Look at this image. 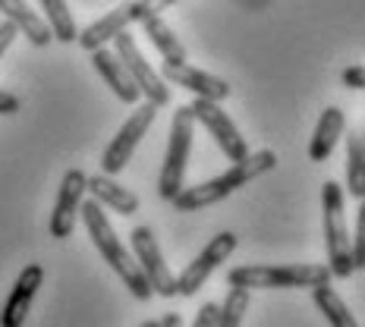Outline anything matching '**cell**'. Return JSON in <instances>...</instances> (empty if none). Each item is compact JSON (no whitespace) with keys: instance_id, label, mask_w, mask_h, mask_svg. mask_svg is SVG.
Here are the masks:
<instances>
[{"instance_id":"7","label":"cell","mask_w":365,"mask_h":327,"mask_svg":"<svg viewBox=\"0 0 365 327\" xmlns=\"http://www.w3.org/2000/svg\"><path fill=\"white\" fill-rule=\"evenodd\" d=\"M113 54H117L120 63L126 66L129 79L135 82L139 95H145V101H151L155 108L170 104V88H167V82L161 79V73H155V66L142 57V51H139V44H135L133 35L120 32L117 38H113Z\"/></svg>"},{"instance_id":"11","label":"cell","mask_w":365,"mask_h":327,"mask_svg":"<svg viewBox=\"0 0 365 327\" xmlns=\"http://www.w3.org/2000/svg\"><path fill=\"white\" fill-rule=\"evenodd\" d=\"M145 16H155V13H148L142 0H129V4H120L117 10L104 13L101 19H95L86 32L76 35V41H79L82 51H88V54H91L95 48H104V44L113 41L120 32H126L133 22H142Z\"/></svg>"},{"instance_id":"13","label":"cell","mask_w":365,"mask_h":327,"mask_svg":"<svg viewBox=\"0 0 365 327\" xmlns=\"http://www.w3.org/2000/svg\"><path fill=\"white\" fill-rule=\"evenodd\" d=\"M41 280H44L41 264H26V268L19 271L16 284H13L10 296H6L4 308H0V327H22L26 324L35 296L41 290Z\"/></svg>"},{"instance_id":"26","label":"cell","mask_w":365,"mask_h":327,"mask_svg":"<svg viewBox=\"0 0 365 327\" xmlns=\"http://www.w3.org/2000/svg\"><path fill=\"white\" fill-rule=\"evenodd\" d=\"M344 85H346V88H356V91L365 88V70H362L359 63H356V66H346V70H344Z\"/></svg>"},{"instance_id":"30","label":"cell","mask_w":365,"mask_h":327,"mask_svg":"<svg viewBox=\"0 0 365 327\" xmlns=\"http://www.w3.org/2000/svg\"><path fill=\"white\" fill-rule=\"evenodd\" d=\"M158 324H161V327H182V318L177 315V311H167V315Z\"/></svg>"},{"instance_id":"2","label":"cell","mask_w":365,"mask_h":327,"mask_svg":"<svg viewBox=\"0 0 365 327\" xmlns=\"http://www.w3.org/2000/svg\"><path fill=\"white\" fill-rule=\"evenodd\" d=\"M79 217H82V224H86V230H88L91 242H95V249L101 252L104 264H110L113 274L123 280L126 290L133 293L135 299H139V302H148L155 293H151L148 280L142 277V271H139V264H135L133 252H129L123 242H120L117 233H113V227H110V220H108V214H104L101 204H98L95 199H91V202L82 199Z\"/></svg>"},{"instance_id":"15","label":"cell","mask_w":365,"mask_h":327,"mask_svg":"<svg viewBox=\"0 0 365 327\" xmlns=\"http://www.w3.org/2000/svg\"><path fill=\"white\" fill-rule=\"evenodd\" d=\"M91 66H95V73L104 79V85H108L123 104H139V98H142L139 88H135V82L129 79L126 66L120 63V57L113 54V51L95 48L91 51Z\"/></svg>"},{"instance_id":"21","label":"cell","mask_w":365,"mask_h":327,"mask_svg":"<svg viewBox=\"0 0 365 327\" xmlns=\"http://www.w3.org/2000/svg\"><path fill=\"white\" fill-rule=\"evenodd\" d=\"M346 192L365 202V142L356 129L346 135Z\"/></svg>"},{"instance_id":"24","label":"cell","mask_w":365,"mask_h":327,"mask_svg":"<svg viewBox=\"0 0 365 327\" xmlns=\"http://www.w3.org/2000/svg\"><path fill=\"white\" fill-rule=\"evenodd\" d=\"M349 252H353V268L362 271L365 268V204L359 202L356 211V239H349Z\"/></svg>"},{"instance_id":"9","label":"cell","mask_w":365,"mask_h":327,"mask_svg":"<svg viewBox=\"0 0 365 327\" xmlns=\"http://www.w3.org/2000/svg\"><path fill=\"white\" fill-rule=\"evenodd\" d=\"M233 252H237V233L224 230V233H217L215 239H208L202 252L195 255L186 268H182L180 277H173V284H177V296H195L205 286V280L217 271V264H224Z\"/></svg>"},{"instance_id":"23","label":"cell","mask_w":365,"mask_h":327,"mask_svg":"<svg viewBox=\"0 0 365 327\" xmlns=\"http://www.w3.org/2000/svg\"><path fill=\"white\" fill-rule=\"evenodd\" d=\"M246 311H249V290H242V286H230V290H227V299L217 306L215 327H242Z\"/></svg>"},{"instance_id":"17","label":"cell","mask_w":365,"mask_h":327,"mask_svg":"<svg viewBox=\"0 0 365 327\" xmlns=\"http://www.w3.org/2000/svg\"><path fill=\"white\" fill-rule=\"evenodd\" d=\"M0 13H4V19L13 22L16 32L26 35L35 48H48V44L54 41L51 26L38 16V13H32V6H29L26 0H0Z\"/></svg>"},{"instance_id":"4","label":"cell","mask_w":365,"mask_h":327,"mask_svg":"<svg viewBox=\"0 0 365 327\" xmlns=\"http://www.w3.org/2000/svg\"><path fill=\"white\" fill-rule=\"evenodd\" d=\"M322 211H324V246H328V271L331 277H349L353 268V252H349V227H346V204L344 186L328 180L322 186Z\"/></svg>"},{"instance_id":"10","label":"cell","mask_w":365,"mask_h":327,"mask_svg":"<svg viewBox=\"0 0 365 327\" xmlns=\"http://www.w3.org/2000/svg\"><path fill=\"white\" fill-rule=\"evenodd\" d=\"M189 110H192L195 123H202L205 129H208V135L217 142V148L224 151L227 157H230V164H233V161H242V157L249 155L246 139L240 135V129H237V123L230 120V113L220 108V101L195 98V101L189 104Z\"/></svg>"},{"instance_id":"1","label":"cell","mask_w":365,"mask_h":327,"mask_svg":"<svg viewBox=\"0 0 365 327\" xmlns=\"http://www.w3.org/2000/svg\"><path fill=\"white\" fill-rule=\"evenodd\" d=\"M277 167V155L271 148H262V151H249L242 161H233L230 170H224L220 177L208 180V182H199V186H182L177 195L170 199V204L182 214H192V211H202V208H211V204L230 199L237 189H242L246 182L258 180L262 173H271Z\"/></svg>"},{"instance_id":"5","label":"cell","mask_w":365,"mask_h":327,"mask_svg":"<svg viewBox=\"0 0 365 327\" xmlns=\"http://www.w3.org/2000/svg\"><path fill=\"white\" fill-rule=\"evenodd\" d=\"M192 129H195V117L189 108H180L170 120V142H167V157L164 167L158 173V195L164 202H170L173 195L182 189L186 180V164H189V151H192Z\"/></svg>"},{"instance_id":"25","label":"cell","mask_w":365,"mask_h":327,"mask_svg":"<svg viewBox=\"0 0 365 327\" xmlns=\"http://www.w3.org/2000/svg\"><path fill=\"white\" fill-rule=\"evenodd\" d=\"M215 321H217V302H205V306L195 311L192 327H215Z\"/></svg>"},{"instance_id":"28","label":"cell","mask_w":365,"mask_h":327,"mask_svg":"<svg viewBox=\"0 0 365 327\" xmlns=\"http://www.w3.org/2000/svg\"><path fill=\"white\" fill-rule=\"evenodd\" d=\"M16 35H19V32H16V26H13V22H6V19L0 22V57H4L6 48L16 41Z\"/></svg>"},{"instance_id":"14","label":"cell","mask_w":365,"mask_h":327,"mask_svg":"<svg viewBox=\"0 0 365 327\" xmlns=\"http://www.w3.org/2000/svg\"><path fill=\"white\" fill-rule=\"evenodd\" d=\"M161 79L173 82L180 88H189L195 98H208V101H224L230 98V82L220 79V76H211L199 70V66H189V63H164L161 66Z\"/></svg>"},{"instance_id":"31","label":"cell","mask_w":365,"mask_h":327,"mask_svg":"<svg viewBox=\"0 0 365 327\" xmlns=\"http://www.w3.org/2000/svg\"><path fill=\"white\" fill-rule=\"evenodd\" d=\"M142 327H161V324H158V321H145V324H142Z\"/></svg>"},{"instance_id":"16","label":"cell","mask_w":365,"mask_h":327,"mask_svg":"<svg viewBox=\"0 0 365 327\" xmlns=\"http://www.w3.org/2000/svg\"><path fill=\"white\" fill-rule=\"evenodd\" d=\"M86 192H91V199L101 204V208H110V211H117V214H126V217H133L135 211H139V204H142L139 195H135L133 189L120 186L117 177H108V173L88 177Z\"/></svg>"},{"instance_id":"12","label":"cell","mask_w":365,"mask_h":327,"mask_svg":"<svg viewBox=\"0 0 365 327\" xmlns=\"http://www.w3.org/2000/svg\"><path fill=\"white\" fill-rule=\"evenodd\" d=\"M86 182L88 177L73 167V170L63 173L54 199V214H51V237L54 239H70L76 230V217H79V204L86 199Z\"/></svg>"},{"instance_id":"3","label":"cell","mask_w":365,"mask_h":327,"mask_svg":"<svg viewBox=\"0 0 365 327\" xmlns=\"http://www.w3.org/2000/svg\"><path fill=\"white\" fill-rule=\"evenodd\" d=\"M328 280V264H242L227 274V284L242 290H309Z\"/></svg>"},{"instance_id":"19","label":"cell","mask_w":365,"mask_h":327,"mask_svg":"<svg viewBox=\"0 0 365 327\" xmlns=\"http://www.w3.org/2000/svg\"><path fill=\"white\" fill-rule=\"evenodd\" d=\"M142 28H145L148 41L155 44V51L164 57V63H186V48L180 44V38L173 35V28L158 16H145L142 19Z\"/></svg>"},{"instance_id":"29","label":"cell","mask_w":365,"mask_h":327,"mask_svg":"<svg viewBox=\"0 0 365 327\" xmlns=\"http://www.w3.org/2000/svg\"><path fill=\"white\" fill-rule=\"evenodd\" d=\"M142 4H145L148 13H161V10H167V6L180 4V0H142Z\"/></svg>"},{"instance_id":"20","label":"cell","mask_w":365,"mask_h":327,"mask_svg":"<svg viewBox=\"0 0 365 327\" xmlns=\"http://www.w3.org/2000/svg\"><path fill=\"white\" fill-rule=\"evenodd\" d=\"M312 290V302L318 306V311H322L324 318H328L331 327H359V321H356V315L346 308V302L340 299L337 290H331V280L328 284H315L309 286Z\"/></svg>"},{"instance_id":"18","label":"cell","mask_w":365,"mask_h":327,"mask_svg":"<svg viewBox=\"0 0 365 327\" xmlns=\"http://www.w3.org/2000/svg\"><path fill=\"white\" fill-rule=\"evenodd\" d=\"M344 126H346V120H344V110L340 108H324L322 110L315 133H312V139H309V161L312 164H322L334 155L340 135H344Z\"/></svg>"},{"instance_id":"22","label":"cell","mask_w":365,"mask_h":327,"mask_svg":"<svg viewBox=\"0 0 365 327\" xmlns=\"http://www.w3.org/2000/svg\"><path fill=\"white\" fill-rule=\"evenodd\" d=\"M41 6H44V22L51 26V35L57 38V41H63V44H70L76 41V35H79V28H76V22L70 16V6H66V0H41Z\"/></svg>"},{"instance_id":"8","label":"cell","mask_w":365,"mask_h":327,"mask_svg":"<svg viewBox=\"0 0 365 327\" xmlns=\"http://www.w3.org/2000/svg\"><path fill=\"white\" fill-rule=\"evenodd\" d=\"M129 252H133L135 264H139L142 277L148 280L151 293L164 296V299L177 296L173 274H170V268H167L164 252H161V246H158V237H155V230H151V227H135V230L129 233Z\"/></svg>"},{"instance_id":"27","label":"cell","mask_w":365,"mask_h":327,"mask_svg":"<svg viewBox=\"0 0 365 327\" xmlns=\"http://www.w3.org/2000/svg\"><path fill=\"white\" fill-rule=\"evenodd\" d=\"M19 108H22V101L13 91H4L0 88V117H13V113H19Z\"/></svg>"},{"instance_id":"6","label":"cell","mask_w":365,"mask_h":327,"mask_svg":"<svg viewBox=\"0 0 365 327\" xmlns=\"http://www.w3.org/2000/svg\"><path fill=\"white\" fill-rule=\"evenodd\" d=\"M155 117H158V108L151 101L139 104L135 113H129V120L120 126V133L110 139V145L104 148V155H101V173H108V177H117V173L126 170V164L133 161L139 142L145 139V133L155 126Z\"/></svg>"}]
</instances>
